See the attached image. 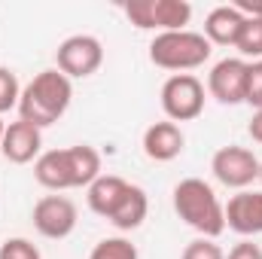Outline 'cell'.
<instances>
[{
    "label": "cell",
    "instance_id": "cell-12",
    "mask_svg": "<svg viewBox=\"0 0 262 259\" xmlns=\"http://www.w3.org/2000/svg\"><path fill=\"white\" fill-rule=\"evenodd\" d=\"M40 146H43V131L31 122H9L0 140V153L6 162L12 165H28L34 159H40Z\"/></svg>",
    "mask_w": 262,
    "mask_h": 259
},
{
    "label": "cell",
    "instance_id": "cell-18",
    "mask_svg": "<svg viewBox=\"0 0 262 259\" xmlns=\"http://www.w3.org/2000/svg\"><path fill=\"white\" fill-rule=\"evenodd\" d=\"M235 49H238L244 58L262 61V18H247V21H244Z\"/></svg>",
    "mask_w": 262,
    "mask_h": 259
},
{
    "label": "cell",
    "instance_id": "cell-13",
    "mask_svg": "<svg viewBox=\"0 0 262 259\" xmlns=\"http://www.w3.org/2000/svg\"><path fill=\"white\" fill-rule=\"evenodd\" d=\"M186 146V134L177 122L165 119V122H152L143 131V153L152 162H174Z\"/></svg>",
    "mask_w": 262,
    "mask_h": 259
},
{
    "label": "cell",
    "instance_id": "cell-2",
    "mask_svg": "<svg viewBox=\"0 0 262 259\" xmlns=\"http://www.w3.org/2000/svg\"><path fill=\"white\" fill-rule=\"evenodd\" d=\"M70 98H73V85L58 67L52 70H40L25 89H21V98H18V119L21 122H31L43 131L46 125H55L70 107Z\"/></svg>",
    "mask_w": 262,
    "mask_h": 259
},
{
    "label": "cell",
    "instance_id": "cell-27",
    "mask_svg": "<svg viewBox=\"0 0 262 259\" xmlns=\"http://www.w3.org/2000/svg\"><path fill=\"white\" fill-rule=\"evenodd\" d=\"M259 183H262V162H259Z\"/></svg>",
    "mask_w": 262,
    "mask_h": 259
},
{
    "label": "cell",
    "instance_id": "cell-8",
    "mask_svg": "<svg viewBox=\"0 0 262 259\" xmlns=\"http://www.w3.org/2000/svg\"><path fill=\"white\" fill-rule=\"evenodd\" d=\"M55 64L67 79H85L104 64V46L92 34H73L55 52Z\"/></svg>",
    "mask_w": 262,
    "mask_h": 259
},
{
    "label": "cell",
    "instance_id": "cell-11",
    "mask_svg": "<svg viewBox=\"0 0 262 259\" xmlns=\"http://www.w3.org/2000/svg\"><path fill=\"white\" fill-rule=\"evenodd\" d=\"M226 229L238 232L241 238L262 235V189H241L223 204Z\"/></svg>",
    "mask_w": 262,
    "mask_h": 259
},
{
    "label": "cell",
    "instance_id": "cell-16",
    "mask_svg": "<svg viewBox=\"0 0 262 259\" xmlns=\"http://www.w3.org/2000/svg\"><path fill=\"white\" fill-rule=\"evenodd\" d=\"M146 213H149V198H146V192H143L140 186H134V183H131L128 192H125V198H122V201H119V207L113 210L110 223H113L119 232H134V229H140V226H143Z\"/></svg>",
    "mask_w": 262,
    "mask_h": 259
},
{
    "label": "cell",
    "instance_id": "cell-23",
    "mask_svg": "<svg viewBox=\"0 0 262 259\" xmlns=\"http://www.w3.org/2000/svg\"><path fill=\"white\" fill-rule=\"evenodd\" d=\"M226 259H262V247L259 244H253L250 238H244V241H238V244L229 250V256Z\"/></svg>",
    "mask_w": 262,
    "mask_h": 259
},
{
    "label": "cell",
    "instance_id": "cell-9",
    "mask_svg": "<svg viewBox=\"0 0 262 259\" xmlns=\"http://www.w3.org/2000/svg\"><path fill=\"white\" fill-rule=\"evenodd\" d=\"M31 220H34V229H37L43 238L61 241V238H67V235L76 229L79 213H76V204H73L67 195L55 192V195H43V198L34 204Z\"/></svg>",
    "mask_w": 262,
    "mask_h": 259
},
{
    "label": "cell",
    "instance_id": "cell-6",
    "mask_svg": "<svg viewBox=\"0 0 262 259\" xmlns=\"http://www.w3.org/2000/svg\"><path fill=\"white\" fill-rule=\"evenodd\" d=\"M162 110L171 122H192L204 110V82L195 73H174L162 85Z\"/></svg>",
    "mask_w": 262,
    "mask_h": 259
},
{
    "label": "cell",
    "instance_id": "cell-10",
    "mask_svg": "<svg viewBox=\"0 0 262 259\" xmlns=\"http://www.w3.org/2000/svg\"><path fill=\"white\" fill-rule=\"evenodd\" d=\"M247 89V61L244 58H223L207 73V92L220 104H244Z\"/></svg>",
    "mask_w": 262,
    "mask_h": 259
},
{
    "label": "cell",
    "instance_id": "cell-25",
    "mask_svg": "<svg viewBox=\"0 0 262 259\" xmlns=\"http://www.w3.org/2000/svg\"><path fill=\"white\" fill-rule=\"evenodd\" d=\"M247 131H250V137H253L256 143H262V110H256V113H253V119H250Z\"/></svg>",
    "mask_w": 262,
    "mask_h": 259
},
{
    "label": "cell",
    "instance_id": "cell-19",
    "mask_svg": "<svg viewBox=\"0 0 262 259\" xmlns=\"http://www.w3.org/2000/svg\"><path fill=\"white\" fill-rule=\"evenodd\" d=\"M18 98H21V85H18V76L9 70V67H0V113L6 110H18Z\"/></svg>",
    "mask_w": 262,
    "mask_h": 259
},
{
    "label": "cell",
    "instance_id": "cell-7",
    "mask_svg": "<svg viewBox=\"0 0 262 259\" xmlns=\"http://www.w3.org/2000/svg\"><path fill=\"white\" fill-rule=\"evenodd\" d=\"M210 171H213V177H216L223 186L241 192V189H250V186L259 180V159L253 156V149L232 143V146H220V149L213 153Z\"/></svg>",
    "mask_w": 262,
    "mask_h": 259
},
{
    "label": "cell",
    "instance_id": "cell-17",
    "mask_svg": "<svg viewBox=\"0 0 262 259\" xmlns=\"http://www.w3.org/2000/svg\"><path fill=\"white\" fill-rule=\"evenodd\" d=\"M89 259H140V253H137V247L131 244L128 238L116 235V238H104V241H98V244L92 247Z\"/></svg>",
    "mask_w": 262,
    "mask_h": 259
},
{
    "label": "cell",
    "instance_id": "cell-1",
    "mask_svg": "<svg viewBox=\"0 0 262 259\" xmlns=\"http://www.w3.org/2000/svg\"><path fill=\"white\" fill-rule=\"evenodd\" d=\"M98 177H101V153L89 143L40 153V159L34 162V180L52 192L79 189V186L89 189Z\"/></svg>",
    "mask_w": 262,
    "mask_h": 259
},
{
    "label": "cell",
    "instance_id": "cell-22",
    "mask_svg": "<svg viewBox=\"0 0 262 259\" xmlns=\"http://www.w3.org/2000/svg\"><path fill=\"white\" fill-rule=\"evenodd\" d=\"M244 104L262 110V61H247V89H244Z\"/></svg>",
    "mask_w": 262,
    "mask_h": 259
},
{
    "label": "cell",
    "instance_id": "cell-14",
    "mask_svg": "<svg viewBox=\"0 0 262 259\" xmlns=\"http://www.w3.org/2000/svg\"><path fill=\"white\" fill-rule=\"evenodd\" d=\"M244 21H247V15H241L232 3L229 6H216L204 18V37H207L210 46H235L238 37H241Z\"/></svg>",
    "mask_w": 262,
    "mask_h": 259
},
{
    "label": "cell",
    "instance_id": "cell-24",
    "mask_svg": "<svg viewBox=\"0 0 262 259\" xmlns=\"http://www.w3.org/2000/svg\"><path fill=\"white\" fill-rule=\"evenodd\" d=\"M241 15H247V18H262V0H256V3H250V0H235L232 3Z\"/></svg>",
    "mask_w": 262,
    "mask_h": 259
},
{
    "label": "cell",
    "instance_id": "cell-5",
    "mask_svg": "<svg viewBox=\"0 0 262 259\" xmlns=\"http://www.w3.org/2000/svg\"><path fill=\"white\" fill-rule=\"evenodd\" d=\"M128 21L140 31H186L192 18V6L186 0H128L122 6Z\"/></svg>",
    "mask_w": 262,
    "mask_h": 259
},
{
    "label": "cell",
    "instance_id": "cell-20",
    "mask_svg": "<svg viewBox=\"0 0 262 259\" xmlns=\"http://www.w3.org/2000/svg\"><path fill=\"white\" fill-rule=\"evenodd\" d=\"M180 259H226V253L213 238H195L183 247Z\"/></svg>",
    "mask_w": 262,
    "mask_h": 259
},
{
    "label": "cell",
    "instance_id": "cell-3",
    "mask_svg": "<svg viewBox=\"0 0 262 259\" xmlns=\"http://www.w3.org/2000/svg\"><path fill=\"white\" fill-rule=\"evenodd\" d=\"M174 210L177 217L195 229L201 238H220L226 232V213L223 204L213 192L210 183H204L201 177H186L174 186Z\"/></svg>",
    "mask_w": 262,
    "mask_h": 259
},
{
    "label": "cell",
    "instance_id": "cell-4",
    "mask_svg": "<svg viewBox=\"0 0 262 259\" xmlns=\"http://www.w3.org/2000/svg\"><path fill=\"white\" fill-rule=\"evenodd\" d=\"M210 52H213V46L198 31L156 34V40L149 43V61L162 70H174V73H186V70L201 67L210 58Z\"/></svg>",
    "mask_w": 262,
    "mask_h": 259
},
{
    "label": "cell",
    "instance_id": "cell-15",
    "mask_svg": "<svg viewBox=\"0 0 262 259\" xmlns=\"http://www.w3.org/2000/svg\"><path fill=\"white\" fill-rule=\"evenodd\" d=\"M128 180L125 177H116V174H101L89 189H85V201H89V210L92 213H98V217H104V220H110L113 217V210L119 207V201L125 198L128 192Z\"/></svg>",
    "mask_w": 262,
    "mask_h": 259
},
{
    "label": "cell",
    "instance_id": "cell-26",
    "mask_svg": "<svg viewBox=\"0 0 262 259\" xmlns=\"http://www.w3.org/2000/svg\"><path fill=\"white\" fill-rule=\"evenodd\" d=\"M3 131H6V125H3V119H0V140H3Z\"/></svg>",
    "mask_w": 262,
    "mask_h": 259
},
{
    "label": "cell",
    "instance_id": "cell-21",
    "mask_svg": "<svg viewBox=\"0 0 262 259\" xmlns=\"http://www.w3.org/2000/svg\"><path fill=\"white\" fill-rule=\"evenodd\" d=\"M0 259H43L37 244H31L28 238H6L0 244Z\"/></svg>",
    "mask_w": 262,
    "mask_h": 259
}]
</instances>
